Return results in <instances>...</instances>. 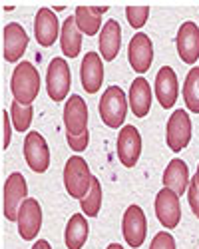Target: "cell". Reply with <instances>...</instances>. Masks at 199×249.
<instances>
[{"label": "cell", "mask_w": 199, "mask_h": 249, "mask_svg": "<svg viewBox=\"0 0 199 249\" xmlns=\"http://www.w3.org/2000/svg\"><path fill=\"white\" fill-rule=\"evenodd\" d=\"M10 90L18 104L22 106H32L40 92V74L30 62H20L12 72L10 80Z\"/></svg>", "instance_id": "cell-1"}, {"label": "cell", "mask_w": 199, "mask_h": 249, "mask_svg": "<svg viewBox=\"0 0 199 249\" xmlns=\"http://www.w3.org/2000/svg\"><path fill=\"white\" fill-rule=\"evenodd\" d=\"M92 179L94 176L90 174V168L84 158L74 156L66 161L64 168V185L66 192L74 197V199H84L92 188Z\"/></svg>", "instance_id": "cell-2"}, {"label": "cell", "mask_w": 199, "mask_h": 249, "mask_svg": "<svg viewBox=\"0 0 199 249\" xmlns=\"http://www.w3.org/2000/svg\"><path fill=\"white\" fill-rule=\"evenodd\" d=\"M100 118L108 128H119L128 114V98L119 86H110L100 98Z\"/></svg>", "instance_id": "cell-3"}, {"label": "cell", "mask_w": 199, "mask_h": 249, "mask_svg": "<svg viewBox=\"0 0 199 249\" xmlns=\"http://www.w3.org/2000/svg\"><path fill=\"white\" fill-rule=\"evenodd\" d=\"M70 84H72V76H70L68 62L64 58H54L48 66V72H46L48 96L54 102H62L70 92Z\"/></svg>", "instance_id": "cell-4"}, {"label": "cell", "mask_w": 199, "mask_h": 249, "mask_svg": "<svg viewBox=\"0 0 199 249\" xmlns=\"http://www.w3.org/2000/svg\"><path fill=\"white\" fill-rule=\"evenodd\" d=\"M28 196V185L22 174H10L4 183V217L8 221H18L20 205Z\"/></svg>", "instance_id": "cell-5"}, {"label": "cell", "mask_w": 199, "mask_h": 249, "mask_svg": "<svg viewBox=\"0 0 199 249\" xmlns=\"http://www.w3.org/2000/svg\"><path fill=\"white\" fill-rule=\"evenodd\" d=\"M191 140V120L187 112L175 110L167 120V130H166V142L171 152H182L187 148Z\"/></svg>", "instance_id": "cell-6"}, {"label": "cell", "mask_w": 199, "mask_h": 249, "mask_svg": "<svg viewBox=\"0 0 199 249\" xmlns=\"http://www.w3.org/2000/svg\"><path fill=\"white\" fill-rule=\"evenodd\" d=\"M24 158L30 170L36 174H44L50 165V150L42 134L28 132L24 138Z\"/></svg>", "instance_id": "cell-7"}, {"label": "cell", "mask_w": 199, "mask_h": 249, "mask_svg": "<svg viewBox=\"0 0 199 249\" xmlns=\"http://www.w3.org/2000/svg\"><path fill=\"white\" fill-rule=\"evenodd\" d=\"M122 231L130 247L133 249L142 247V243L146 241V233H148V221H146L144 210L139 205H130L126 210L124 221H122Z\"/></svg>", "instance_id": "cell-8"}, {"label": "cell", "mask_w": 199, "mask_h": 249, "mask_svg": "<svg viewBox=\"0 0 199 249\" xmlns=\"http://www.w3.org/2000/svg\"><path fill=\"white\" fill-rule=\"evenodd\" d=\"M16 223H18V233L24 241L36 239L40 227H42V210H40V203L34 197H26L22 201Z\"/></svg>", "instance_id": "cell-9"}, {"label": "cell", "mask_w": 199, "mask_h": 249, "mask_svg": "<svg viewBox=\"0 0 199 249\" xmlns=\"http://www.w3.org/2000/svg\"><path fill=\"white\" fill-rule=\"evenodd\" d=\"M64 126L68 136H82L88 132V106L76 94L68 98L64 106Z\"/></svg>", "instance_id": "cell-10"}, {"label": "cell", "mask_w": 199, "mask_h": 249, "mask_svg": "<svg viewBox=\"0 0 199 249\" xmlns=\"http://www.w3.org/2000/svg\"><path fill=\"white\" fill-rule=\"evenodd\" d=\"M155 215L164 227L173 230L182 219V207H179V196L167 188H164L155 197Z\"/></svg>", "instance_id": "cell-11"}, {"label": "cell", "mask_w": 199, "mask_h": 249, "mask_svg": "<svg viewBox=\"0 0 199 249\" xmlns=\"http://www.w3.org/2000/svg\"><path fill=\"white\" fill-rule=\"evenodd\" d=\"M142 154V136L135 126H124L117 136V158L126 168H133Z\"/></svg>", "instance_id": "cell-12"}, {"label": "cell", "mask_w": 199, "mask_h": 249, "mask_svg": "<svg viewBox=\"0 0 199 249\" xmlns=\"http://www.w3.org/2000/svg\"><path fill=\"white\" fill-rule=\"evenodd\" d=\"M128 58L130 64L137 74H144L149 70L151 62H153V44L148 34L137 32L130 40V48H128Z\"/></svg>", "instance_id": "cell-13"}, {"label": "cell", "mask_w": 199, "mask_h": 249, "mask_svg": "<svg viewBox=\"0 0 199 249\" xmlns=\"http://www.w3.org/2000/svg\"><path fill=\"white\" fill-rule=\"evenodd\" d=\"M177 52L185 64H195L199 60V26L191 20L183 22L177 30Z\"/></svg>", "instance_id": "cell-14"}, {"label": "cell", "mask_w": 199, "mask_h": 249, "mask_svg": "<svg viewBox=\"0 0 199 249\" xmlns=\"http://www.w3.org/2000/svg\"><path fill=\"white\" fill-rule=\"evenodd\" d=\"M60 32V22H58V16L50 10V8H40L36 12V18H34V36L38 40L40 46H52L56 42V38Z\"/></svg>", "instance_id": "cell-15"}, {"label": "cell", "mask_w": 199, "mask_h": 249, "mask_svg": "<svg viewBox=\"0 0 199 249\" xmlns=\"http://www.w3.org/2000/svg\"><path fill=\"white\" fill-rule=\"evenodd\" d=\"M28 48V34L18 22H10L4 26V60L14 64L24 56Z\"/></svg>", "instance_id": "cell-16"}, {"label": "cell", "mask_w": 199, "mask_h": 249, "mask_svg": "<svg viewBox=\"0 0 199 249\" xmlns=\"http://www.w3.org/2000/svg\"><path fill=\"white\" fill-rule=\"evenodd\" d=\"M80 76H82V86L88 94H96L100 88H102L104 82V64H102V56L98 52H88L82 60V70H80Z\"/></svg>", "instance_id": "cell-17"}, {"label": "cell", "mask_w": 199, "mask_h": 249, "mask_svg": "<svg viewBox=\"0 0 199 249\" xmlns=\"http://www.w3.org/2000/svg\"><path fill=\"white\" fill-rule=\"evenodd\" d=\"M179 86H177V76L173 68L164 66L155 76V98L162 104V108H173V104L177 100Z\"/></svg>", "instance_id": "cell-18"}, {"label": "cell", "mask_w": 199, "mask_h": 249, "mask_svg": "<svg viewBox=\"0 0 199 249\" xmlns=\"http://www.w3.org/2000/svg\"><path fill=\"white\" fill-rule=\"evenodd\" d=\"M189 168L183 160L173 158L164 172V185L167 190L175 192L177 196H183L189 188Z\"/></svg>", "instance_id": "cell-19"}, {"label": "cell", "mask_w": 199, "mask_h": 249, "mask_svg": "<svg viewBox=\"0 0 199 249\" xmlns=\"http://www.w3.org/2000/svg\"><path fill=\"white\" fill-rule=\"evenodd\" d=\"M130 108L135 118H146L151 108V88L146 78H135L130 86Z\"/></svg>", "instance_id": "cell-20"}, {"label": "cell", "mask_w": 199, "mask_h": 249, "mask_svg": "<svg viewBox=\"0 0 199 249\" xmlns=\"http://www.w3.org/2000/svg\"><path fill=\"white\" fill-rule=\"evenodd\" d=\"M122 44V28H119L117 20H108L104 28L100 30V54L104 56L106 62H112Z\"/></svg>", "instance_id": "cell-21"}, {"label": "cell", "mask_w": 199, "mask_h": 249, "mask_svg": "<svg viewBox=\"0 0 199 249\" xmlns=\"http://www.w3.org/2000/svg\"><path fill=\"white\" fill-rule=\"evenodd\" d=\"M60 46H62L64 56L68 58H76L80 54V48H82V32H80L74 16L64 20L62 34H60Z\"/></svg>", "instance_id": "cell-22"}, {"label": "cell", "mask_w": 199, "mask_h": 249, "mask_svg": "<svg viewBox=\"0 0 199 249\" xmlns=\"http://www.w3.org/2000/svg\"><path fill=\"white\" fill-rule=\"evenodd\" d=\"M90 233V225L84 213H74L66 225V247L68 249H82Z\"/></svg>", "instance_id": "cell-23"}, {"label": "cell", "mask_w": 199, "mask_h": 249, "mask_svg": "<svg viewBox=\"0 0 199 249\" xmlns=\"http://www.w3.org/2000/svg\"><path fill=\"white\" fill-rule=\"evenodd\" d=\"M74 18H76V24L82 34L94 36L102 28V16H98L92 6H78Z\"/></svg>", "instance_id": "cell-24"}, {"label": "cell", "mask_w": 199, "mask_h": 249, "mask_svg": "<svg viewBox=\"0 0 199 249\" xmlns=\"http://www.w3.org/2000/svg\"><path fill=\"white\" fill-rule=\"evenodd\" d=\"M183 100H185V106L189 112L199 114V68H191L187 78H185V84H183Z\"/></svg>", "instance_id": "cell-25"}, {"label": "cell", "mask_w": 199, "mask_h": 249, "mask_svg": "<svg viewBox=\"0 0 199 249\" xmlns=\"http://www.w3.org/2000/svg\"><path fill=\"white\" fill-rule=\"evenodd\" d=\"M80 207H82L84 215L88 217H96L100 213V207H102V185H100L98 178L92 179V188L88 196L84 199H80Z\"/></svg>", "instance_id": "cell-26"}, {"label": "cell", "mask_w": 199, "mask_h": 249, "mask_svg": "<svg viewBox=\"0 0 199 249\" xmlns=\"http://www.w3.org/2000/svg\"><path fill=\"white\" fill-rule=\"evenodd\" d=\"M32 116H34V108L32 106H22V104H18L16 100L12 102L10 106V118H12V124L18 132H26L32 124Z\"/></svg>", "instance_id": "cell-27"}, {"label": "cell", "mask_w": 199, "mask_h": 249, "mask_svg": "<svg viewBox=\"0 0 199 249\" xmlns=\"http://www.w3.org/2000/svg\"><path fill=\"white\" fill-rule=\"evenodd\" d=\"M126 16H128V22H130L132 28H142L148 22L149 6H128Z\"/></svg>", "instance_id": "cell-28"}, {"label": "cell", "mask_w": 199, "mask_h": 249, "mask_svg": "<svg viewBox=\"0 0 199 249\" xmlns=\"http://www.w3.org/2000/svg\"><path fill=\"white\" fill-rule=\"evenodd\" d=\"M187 199H189V205H191V212L195 213V217L199 219V183L197 179L193 178L189 181V188H187Z\"/></svg>", "instance_id": "cell-29"}, {"label": "cell", "mask_w": 199, "mask_h": 249, "mask_svg": "<svg viewBox=\"0 0 199 249\" xmlns=\"http://www.w3.org/2000/svg\"><path fill=\"white\" fill-rule=\"evenodd\" d=\"M149 249H175V239H173L167 231H159V233L153 237Z\"/></svg>", "instance_id": "cell-30"}, {"label": "cell", "mask_w": 199, "mask_h": 249, "mask_svg": "<svg viewBox=\"0 0 199 249\" xmlns=\"http://www.w3.org/2000/svg\"><path fill=\"white\" fill-rule=\"evenodd\" d=\"M66 140H68V146L74 152H84L88 148V142H90V132H86L82 136H68L66 134Z\"/></svg>", "instance_id": "cell-31"}, {"label": "cell", "mask_w": 199, "mask_h": 249, "mask_svg": "<svg viewBox=\"0 0 199 249\" xmlns=\"http://www.w3.org/2000/svg\"><path fill=\"white\" fill-rule=\"evenodd\" d=\"M10 138H12V126H10V120H8V112L2 110V150H8Z\"/></svg>", "instance_id": "cell-32"}, {"label": "cell", "mask_w": 199, "mask_h": 249, "mask_svg": "<svg viewBox=\"0 0 199 249\" xmlns=\"http://www.w3.org/2000/svg\"><path fill=\"white\" fill-rule=\"evenodd\" d=\"M32 249H52V247H50V243H48L46 239H38V241L32 245Z\"/></svg>", "instance_id": "cell-33"}, {"label": "cell", "mask_w": 199, "mask_h": 249, "mask_svg": "<svg viewBox=\"0 0 199 249\" xmlns=\"http://www.w3.org/2000/svg\"><path fill=\"white\" fill-rule=\"evenodd\" d=\"M92 8H94V12H96L98 16H102V14L108 12V6H92Z\"/></svg>", "instance_id": "cell-34"}, {"label": "cell", "mask_w": 199, "mask_h": 249, "mask_svg": "<svg viewBox=\"0 0 199 249\" xmlns=\"http://www.w3.org/2000/svg\"><path fill=\"white\" fill-rule=\"evenodd\" d=\"M106 249H124V247H122V245H119V243H110V245H108Z\"/></svg>", "instance_id": "cell-35"}, {"label": "cell", "mask_w": 199, "mask_h": 249, "mask_svg": "<svg viewBox=\"0 0 199 249\" xmlns=\"http://www.w3.org/2000/svg\"><path fill=\"white\" fill-rule=\"evenodd\" d=\"M195 179H197V183H199V165H197V174H195Z\"/></svg>", "instance_id": "cell-36"}]
</instances>
